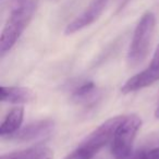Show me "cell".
Wrapping results in <instances>:
<instances>
[{
  "instance_id": "1",
  "label": "cell",
  "mask_w": 159,
  "mask_h": 159,
  "mask_svg": "<svg viewBox=\"0 0 159 159\" xmlns=\"http://www.w3.org/2000/svg\"><path fill=\"white\" fill-rule=\"evenodd\" d=\"M37 0H11L10 16L0 37V51L5 55L14 46L32 21L37 9Z\"/></svg>"
},
{
  "instance_id": "2",
  "label": "cell",
  "mask_w": 159,
  "mask_h": 159,
  "mask_svg": "<svg viewBox=\"0 0 159 159\" xmlns=\"http://www.w3.org/2000/svg\"><path fill=\"white\" fill-rule=\"evenodd\" d=\"M156 29V16L152 12L147 11L141 16L132 42L128 51V64L130 66H136L146 59L152 46Z\"/></svg>"
},
{
  "instance_id": "3",
  "label": "cell",
  "mask_w": 159,
  "mask_h": 159,
  "mask_svg": "<svg viewBox=\"0 0 159 159\" xmlns=\"http://www.w3.org/2000/svg\"><path fill=\"white\" fill-rule=\"evenodd\" d=\"M141 125L142 120L139 116H124L111 141V154L115 159H125L132 155L133 142Z\"/></svg>"
},
{
  "instance_id": "4",
  "label": "cell",
  "mask_w": 159,
  "mask_h": 159,
  "mask_svg": "<svg viewBox=\"0 0 159 159\" xmlns=\"http://www.w3.org/2000/svg\"><path fill=\"white\" fill-rule=\"evenodd\" d=\"M123 117L124 116H118V117L107 120L102 125L98 126L96 130H94L91 134L87 135L81 144L98 152L104 146H106L109 142L112 141L116 130L123 120Z\"/></svg>"
},
{
  "instance_id": "5",
  "label": "cell",
  "mask_w": 159,
  "mask_h": 159,
  "mask_svg": "<svg viewBox=\"0 0 159 159\" xmlns=\"http://www.w3.org/2000/svg\"><path fill=\"white\" fill-rule=\"evenodd\" d=\"M108 0H92L91 3L86 7V9L74 19L72 22L66 25L64 30L66 35H72L76 32L81 31L84 27L93 24L104 12Z\"/></svg>"
},
{
  "instance_id": "6",
  "label": "cell",
  "mask_w": 159,
  "mask_h": 159,
  "mask_svg": "<svg viewBox=\"0 0 159 159\" xmlns=\"http://www.w3.org/2000/svg\"><path fill=\"white\" fill-rule=\"evenodd\" d=\"M53 126H55V123H53L52 120H38V121L27 124L26 126H24L20 131L12 134L8 139H14V141L18 142L38 141V139H46L47 136H49L52 132Z\"/></svg>"
},
{
  "instance_id": "7",
  "label": "cell",
  "mask_w": 159,
  "mask_h": 159,
  "mask_svg": "<svg viewBox=\"0 0 159 159\" xmlns=\"http://www.w3.org/2000/svg\"><path fill=\"white\" fill-rule=\"evenodd\" d=\"M159 80V66L158 68H152L149 66L146 70L142 71L141 73L134 75L131 79H129L125 84L122 86V93L128 94L132 92H136L142 89L146 86H149L154 82Z\"/></svg>"
},
{
  "instance_id": "8",
  "label": "cell",
  "mask_w": 159,
  "mask_h": 159,
  "mask_svg": "<svg viewBox=\"0 0 159 159\" xmlns=\"http://www.w3.org/2000/svg\"><path fill=\"white\" fill-rule=\"evenodd\" d=\"M35 98L33 91L27 87L21 86H1L0 99L10 104H26Z\"/></svg>"
},
{
  "instance_id": "9",
  "label": "cell",
  "mask_w": 159,
  "mask_h": 159,
  "mask_svg": "<svg viewBox=\"0 0 159 159\" xmlns=\"http://www.w3.org/2000/svg\"><path fill=\"white\" fill-rule=\"evenodd\" d=\"M23 117H24V109L22 107H16L11 109L1 123L0 135L2 137H9L18 132L23 122Z\"/></svg>"
},
{
  "instance_id": "10",
  "label": "cell",
  "mask_w": 159,
  "mask_h": 159,
  "mask_svg": "<svg viewBox=\"0 0 159 159\" xmlns=\"http://www.w3.org/2000/svg\"><path fill=\"white\" fill-rule=\"evenodd\" d=\"M52 150L44 146H36V147L27 148L25 150L10 152V154L2 155L0 159H40Z\"/></svg>"
},
{
  "instance_id": "11",
  "label": "cell",
  "mask_w": 159,
  "mask_h": 159,
  "mask_svg": "<svg viewBox=\"0 0 159 159\" xmlns=\"http://www.w3.org/2000/svg\"><path fill=\"white\" fill-rule=\"evenodd\" d=\"M96 85L92 81L83 83L77 89H74L72 94V99L75 102H87V100H91L96 95Z\"/></svg>"
},
{
  "instance_id": "12",
  "label": "cell",
  "mask_w": 159,
  "mask_h": 159,
  "mask_svg": "<svg viewBox=\"0 0 159 159\" xmlns=\"http://www.w3.org/2000/svg\"><path fill=\"white\" fill-rule=\"evenodd\" d=\"M96 154L97 152L92 149V148L80 144L76 149H74L71 154L64 157L63 159H92Z\"/></svg>"
},
{
  "instance_id": "13",
  "label": "cell",
  "mask_w": 159,
  "mask_h": 159,
  "mask_svg": "<svg viewBox=\"0 0 159 159\" xmlns=\"http://www.w3.org/2000/svg\"><path fill=\"white\" fill-rule=\"evenodd\" d=\"M142 159H159V147L145 152Z\"/></svg>"
},
{
  "instance_id": "14",
  "label": "cell",
  "mask_w": 159,
  "mask_h": 159,
  "mask_svg": "<svg viewBox=\"0 0 159 159\" xmlns=\"http://www.w3.org/2000/svg\"><path fill=\"white\" fill-rule=\"evenodd\" d=\"M149 66H152V68H158L159 66V45L157 46L156 50H155V53L152 56V59Z\"/></svg>"
},
{
  "instance_id": "15",
  "label": "cell",
  "mask_w": 159,
  "mask_h": 159,
  "mask_svg": "<svg viewBox=\"0 0 159 159\" xmlns=\"http://www.w3.org/2000/svg\"><path fill=\"white\" fill-rule=\"evenodd\" d=\"M144 155H145V152H144L143 150H139V152H135V154H132L131 156H129L128 158H125V159H142Z\"/></svg>"
},
{
  "instance_id": "16",
  "label": "cell",
  "mask_w": 159,
  "mask_h": 159,
  "mask_svg": "<svg viewBox=\"0 0 159 159\" xmlns=\"http://www.w3.org/2000/svg\"><path fill=\"white\" fill-rule=\"evenodd\" d=\"M53 158V152H49V154H47L46 156H44L43 158H40V159H52Z\"/></svg>"
},
{
  "instance_id": "17",
  "label": "cell",
  "mask_w": 159,
  "mask_h": 159,
  "mask_svg": "<svg viewBox=\"0 0 159 159\" xmlns=\"http://www.w3.org/2000/svg\"><path fill=\"white\" fill-rule=\"evenodd\" d=\"M155 116H156L157 118H159V107L157 108V110L155 111Z\"/></svg>"
}]
</instances>
